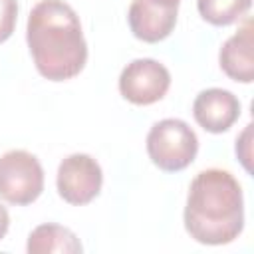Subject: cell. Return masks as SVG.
Wrapping results in <instances>:
<instances>
[{
    "mask_svg": "<svg viewBox=\"0 0 254 254\" xmlns=\"http://www.w3.org/2000/svg\"><path fill=\"white\" fill-rule=\"evenodd\" d=\"M252 22L246 20L244 26L230 36L218 54V62L222 71L240 83H250L254 79V58H252V50H254V36H252Z\"/></svg>",
    "mask_w": 254,
    "mask_h": 254,
    "instance_id": "cell-9",
    "label": "cell"
},
{
    "mask_svg": "<svg viewBox=\"0 0 254 254\" xmlns=\"http://www.w3.org/2000/svg\"><path fill=\"white\" fill-rule=\"evenodd\" d=\"M44 190V169L40 161L22 149L0 157V198L10 204H30Z\"/></svg>",
    "mask_w": 254,
    "mask_h": 254,
    "instance_id": "cell-4",
    "label": "cell"
},
{
    "mask_svg": "<svg viewBox=\"0 0 254 254\" xmlns=\"http://www.w3.org/2000/svg\"><path fill=\"white\" fill-rule=\"evenodd\" d=\"M171 85L169 69L151 58H139L127 64L119 75L121 95L135 105H151L165 97Z\"/></svg>",
    "mask_w": 254,
    "mask_h": 254,
    "instance_id": "cell-6",
    "label": "cell"
},
{
    "mask_svg": "<svg viewBox=\"0 0 254 254\" xmlns=\"http://www.w3.org/2000/svg\"><path fill=\"white\" fill-rule=\"evenodd\" d=\"M16 18H18L16 0H0V44L12 36Z\"/></svg>",
    "mask_w": 254,
    "mask_h": 254,
    "instance_id": "cell-12",
    "label": "cell"
},
{
    "mask_svg": "<svg viewBox=\"0 0 254 254\" xmlns=\"http://www.w3.org/2000/svg\"><path fill=\"white\" fill-rule=\"evenodd\" d=\"M26 250L30 254H50V252H62V254H79L83 250L79 238L65 226L60 224H40L36 226L28 236Z\"/></svg>",
    "mask_w": 254,
    "mask_h": 254,
    "instance_id": "cell-10",
    "label": "cell"
},
{
    "mask_svg": "<svg viewBox=\"0 0 254 254\" xmlns=\"http://www.w3.org/2000/svg\"><path fill=\"white\" fill-rule=\"evenodd\" d=\"M163 2H169V4H179L181 0H163Z\"/></svg>",
    "mask_w": 254,
    "mask_h": 254,
    "instance_id": "cell-14",
    "label": "cell"
},
{
    "mask_svg": "<svg viewBox=\"0 0 254 254\" xmlns=\"http://www.w3.org/2000/svg\"><path fill=\"white\" fill-rule=\"evenodd\" d=\"M8 226H10V216H8V210H6V208L0 204V240L6 236Z\"/></svg>",
    "mask_w": 254,
    "mask_h": 254,
    "instance_id": "cell-13",
    "label": "cell"
},
{
    "mask_svg": "<svg viewBox=\"0 0 254 254\" xmlns=\"http://www.w3.org/2000/svg\"><path fill=\"white\" fill-rule=\"evenodd\" d=\"M56 185L60 196L65 202L81 206L91 202L99 194L103 173L93 157L85 153H73L60 163Z\"/></svg>",
    "mask_w": 254,
    "mask_h": 254,
    "instance_id": "cell-5",
    "label": "cell"
},
{
    "mask_svg": "<svg viewBox=\"0 0 254 254\" xmlns=\"http://www.w3.org/2000/svg\"><path fill=\"white\" fill-rule=\"evenodd\" d=\"M252 0H196L198 14L212 26H228L242 18Z\"/></svg>",
    "mask_w": 254,
    "mask_h": 254,
    "instance_id": "cell-11",
    "label": "cell"
},
{
    "mask_svg": "<svg viewBox=\"0 0 254 254\" xmlns=\"http://www.w3.org/2000/svg\"><path fill=\"white\" fill-rule=\"evenodd\" d=\"M198 151L196 133L183 119H163L147 135V153L161 171L177 173L187 169Z\"/></svg>",
    "mask_w": 254,
    "mask_h": 254,
    "instance_id": "cell-3",
    "label": "cell"
},
{
    "mask_svg": "<svg viewBox=\"0 0 254 254\" xmlns=\"http://www.w3.org/2000/svg\"><path fill=\"white\" fill-rule=\"evenodd\" d=\"M192 115L204 131L222 133L228 131L240 117V101L228 89L210 87L194 97Z\"/></svg>",
    "mask_w": 254,
    "mask_h": 254,
    "instance_id": "cell-8",
    "label": "cell"
},
{
    "mask_svg": "<svg viewBox=\"0 0 254 254\" xmlns=\"http://www.w3.org/2000/svg\"><path fill=\"white\" fill-rule=\"evenodd\" d=\"M179 4L163 0H133L129 6V28L137 40L155 44L165 40L177 24Z\"/></svg>",
    "mask_w": 254,
    "mask_h": 254,
    "instance_id": "cell-7",
    "label": "cell"
},
{
    "mask_svg": "<svg viewBox=\"0 0 254 254\" xmlns=\"http://www.w3.org/2000/svg\"><path fill=\"white\" fill-rule=\"evenodd\" d=\"M185 228L200 244H228L244 228L242 189L232 173L222 169L200 171L185 206Z\"/></svg>",
    "mask_w": 254,
    "mask_h": 254,
    "instance_id": "cell-2",
    "label": "cell"
},
{
    "mask_svg": "<svg viewBox=\"0 0 254 254\" xmlns=\"http://www.w3.org/2000/svg\"><path fill=\"white\" fill-rule=\"evenodd\" d=\"M26 40L36 69L50 81L75 77L87 62L79 18L64 0H40L32 8Z\"/></svg>",
    "mask_w": 254,
    "mask_h": 254,
    "instance_id": "cell-1",
    "label": "cell"
}]
</instances>
